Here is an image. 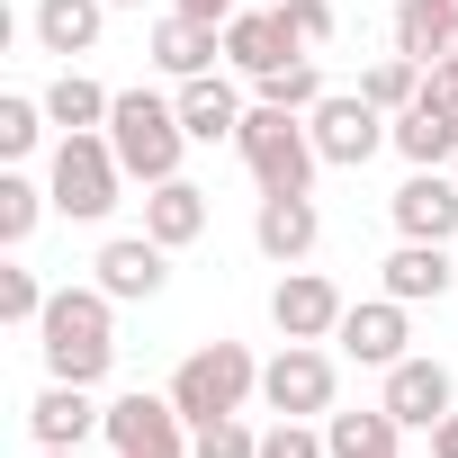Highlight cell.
Returning a JSON list of instances; mask_svg holds the SVG:
<instances>
[{
    "label": "cell",
    "instance_id": "cb8c5ba5",
    "mask_svg": "<svg viewBox=\"0 0 458 458\" xmlns=\"http://www.w3.org/2000/svg\"><path fill=\"white\" fill-rule=\"evenodd\" d=\"M324 440H333V458H404V422H395L386 404H369V413H324Z\"/></svg>",
    "mask_w": 458,
    "mask_h": 458
},
{
    "label": "cell",
    "instance_id": "2e32d148",
    "mask_svg": "<svg viewBox=\"0 0 458 458\" xmlns=\"http://www.w3.org/2000/svg\"><path fill=\"white\" fill-rule=\"evenodd\" d=\"M297 55H306V46L279 28V10H261V0L225 19V64H234L243 81H261V72H279V64H297Z\"/></svg>",
    "mask_w": 458,
    "mask_h": 458
},
{
    "label": "cell",
    "instance_id": "d4e9b609",
    "mask_svg": "<svg viewBox=\"0 0 458 458\" xmlns=\"http://www.w3.org/2000/svg\"><path fill=\"white\" fill-rule=\"evenodd\" d=\"M108 108H117V90H99V81H90V72H72V64L46 81V117H55L64 135H90V126H108Z\"/></svg>",
    "mask_w": 458,
    "mask_h": 458
},
{
    "label": "cell",
    "instance_id": "484cf974",
    "mask_svg": "<svg viewBox=\"0 0 458 458\" xmlns=\"http://www.w3.org/2000/svg\"><path fill=\"white\" fill-rule=\"evenodd\" d=\"M252 90H261V108H288V117H306V108L324 99V64H315V55H297V64H279V72H261Z\"/></svg>",
    "mask_w": 458,
    "mask_h": 458
},
{
    "label": "cell",
    "instance_id": "ffe728a7",
    "mask_svg": "<svg viewBox=\"0 0 458 458\" xmlns=\"http://www.w3.org/2000/svg\"><path fill=\"white\" fill-rule=\"evenodd\" d=\"M395 153H404L413 171H449V162H458V108H440V99L422 90V99L395 117Z\"/></svg>",
    "mask_w": 458,
    "mask_h": 458
},
{
    "label": "cell",
    "instance_id": "8d00e7d4",
    "mask_svg": "<svg viewBox=\"0 0 458 458\" xmlns=\"http://www.w3.org/2000/svg\"><path fill=\"white\" fill-rule=\"evenodd\" d=\"M108 10H144V0H108Z\"/></svg>",
    "mask_w": 458,
    "mask_h": 458
},
{
    "label": "cell",
    "instance_id": "52a82bcc",
    "mask_svg": "<svg viewBox=\"0 0 458 458\" xmlns=\"http://www.w3.org/2000/svg\"><path fill=\"white\" fill-rule=\"evenodd\" d=\"M333 386H342V369H333L324 342H288L279 360H261V404H270V413L324 422V413H333Z\"/></svg>",
    "mask_w": 458,
    "mask_h": 458
},
{
    "label": "cell",
    "instance_id": "83f0119b",
    "mask_svg": "<svg viewBox=\"0 0 458 458\" xmlns=\"http://www.w3.org/2000/svg\"><path fill=\"white\" fill-rule=\"evenodd\" d=\"M189 458H261V431L243 413H216V422L189 431Z\"/></svg>",
    "mask_w": 458,
    "mask_h": 458
},
{
    "label": "cell",
    "instance_id": "4316f807",
    "mask_svg": "<svg viewBox=\"0 0 458 458\" xmlns=\"http://www.w3.org/2000/svg\"><path fill=\"white\" fill-rule=\"evenodd\" d=\"M46 207H55V189H37V180H19V171H0V243L19 252V243L37 234V216H46Z\"/></svg>",
    "mask_w": 458,
    "mask_h": 458
},
{
    "label": "cell",
    "instance_id": "9a60e30c",
    "mask_svg": "<svg viewBox=\"0 0 458 458\" xmlns=\"http://www.w3.org/2000/svg\"><path fill=\"white\" fill-rule=\"evenodd\" d=\"M28 431H37V449H81L90 431H108V404H90V386H72V377H46V395L28 404Z\"/></svg>",
    "mask_w": 458,
    "mask_h": 458
},
{
    "label": "cell",
    "instance_id": "836d02e7",
    "mask_svg": "<svg viewBox=\"0 0 458 458\" xmlns=\"http://www.w3.org/2000/svg\"><path fill=\"white\" fill-rule=\"evenodd\" d=\"M171 10H180V19H207V28H225V19L243 10V0H171Z\"/></svg>",
    "mask_w": 458,
    "mask_h": 458
},
{
    "label": "cell",
    "instance_id": "3957f363",
    "mask_svg": "<svg viewBox=\"0 0 458 458\" xmlns=\"http://www.w3.org/2000/svg\"><path fill=\"white\" fill-rule=\"evenodd\" d=\"M46 189H55V216H72V225H99V216H117L126 162H117L108 126H90V135H64V144H55V171H46Z\"/></svg>",
    "mask_w": 458,
    "mask_h": 458
},
{
    "label": "cell",
    "instance_id": "f1b7e54d",
    "mask_svg": "<svg viewBox=\"0 0 458 458\" xmlns=\"http://www.w3.org/2000/svg\"><path fill=\"white\" fill-rule=\"evenodd\" d=\"M386 117H404L413 99H422V64H404V55H386V64H369V81H360Z\"/></svg>",
    "mask_w": 458,
    "mask_h": 458
},
{
    "label": "cell",
    "instance_id": "e575fe53",
    "mask_svg": "<svg viewBox=\"0 0 458 458\" xmlns=\"http://www.w3.org/2000/svg\"><path fill=\"white\" fill-rule=\"evenodd\" d=\"M431 458H458V404H449V413L431 422Z\"/></svg>",
    "mask_w": 458,
    "mask_h": 458
},
{
    "label": "cell",
    "instance_id": "9c48e42d",
    "mask_svg": "<svg viewBox=\"0 0 458 458\" xmlns=\"http://www.w3.org/2000/svg\"><path fill=\"white\" fill-rule=\"evenodd\" d=\"M342 315H351V297H342L324 270H288V279L270 288V324H279V342H333Z\"/></svg>",
    "mask_w": 458,
    "mask_h": 458
},
{
    "label": "cell",
    "instance_id": "4fadbf2b",
    "mask_svg": "<svg viewBox=\"0 0 458 458\" xmlns=\"http://www.w3.org/2000/svg\"><path fill=\"white\" fill-rule=\"evenodd\" d=\"M99 288L117 297V306H135V297H162V279H171V243H153V234H117V243H99Z\"/></svg>",
    "mask_w": 458,
    "mask_h": 458
},
{
    "label": "cell",
    "instance_id": "603a6c76",
    "mask_svg": "<svg viewBox=\"0 0 458 458\" xmlns=\"http://www.w3.org/2000/svg\"><path fill=\"white\" fill-rule=\"evenodd\" d=\"M99 28H108V0H37V46L46 55H90L99 46Z\"/></svg>",
    "mask_w": 458,
    "mask_h": 458
},
{
    "label": "cell",
    "instance_id": "7402d4cb",
    "mask_svg": "<svg viewBox=\"0 0 458 458\" xmlns=\"http://www.w3.org/2000/svg\"><path fill=\"white\" fill-rule=\"evenodd\" d=\"M395 55L422 64V72L449 64V55H458V19L440 10V0H395Z\"/></svg>",
    "mask_w": 458,
    "mask_h": 458
},
{
    "label": "cell",
    "instance_id": "ac0fdd59",
    "mask_svg": "<svg viewBox=\"0 0 458 458\" xmlns=\"http://www.w3.org/2000/svg\"><path fill=\"white\" fill-rule=\"evenodd\" d=\"M216 55H225V28L162 10V28H153V72H171V81H198V72H216Z\"/></svg>",
    "mask_w": 458,
    "mask_h": 458
},
{
    "label": "cell",
    "instance_id": "f35d334b",
    "mask_svg": "<svg viewBox=\"0 0 458 458\" xmlns=\"http://www.w3.org/2000/svg\"><path fill=\"white\" fill-rule=\"evenodd\" d=\"M261 10H279V0H261Z\"/></svg>",
    "mask_w": 458,
    "mask_h": 458
},
{
    "label": "cell",
    "instance_id": "1f68e13d",
    "mask_svg": "<svg viewBox=\"0 0 458 458\" xmlns=\"http://www.w3.org/2000/svg\"><path fill=\"white\" fill-rule=\"evenodd\" d=\"M46 297H55V288H46L37 270H0V324H37Z\"/></svg>",
    "mask_w": 458,
    "mask_h": 458
},
{
    "label": "cell",
    "instance_id": "4dcf8cb0",
    "mask_svg": "<svg viewBox=\"0 0 458 458\" xmlns=\"http://www.w3.org/2000/svg\"><path fill=\"white\" fill-rule=\"evenodd\" d=\"M261 458H333V440H324L315 422H297V413H279V422L261 431Z\"/></svg>",
    "mask_w": 458,
    "mask_h": 458
},
{
    "label": "cell",
    "instance_id": "6da1fadb",
    "mask_svg": "<svg viewBox=\"0 0 458 458\" xmlns=\"http://www.w3.org/2000/svg\"><path fill=\"white\" fill-rule=\"evenodd\" d=\"M108 288H55L46 315H37V342H46V377H72V386H99L117 369V324H108Z\"/></svg>",
    "mask_w": 458,
    "mask_h": 458
},
{
    "label": "cell",
    "instance_id": "e0dca14e",
    "mask_svg": "<svg viewBox=\"0 0 458 458\" xmlns=\"http://www.w3.org/2000/svg\"><path fill=\"white\" fill-rule=\"evenodd\" d=\"M243 90L234 81H216V72H198V81H180V126H189V144H234L243 135Z\"/></svg>",
    "mask_w": 458,
    "mask_h": 458
},
{
    "label": "cell",
    "instance_id": "d590c367",
    "mask_svg": "<svg viewBox=\"0 0 458 458\" xmlns=\"http://www.w3.org/2000/svg\"><path fill=\"white\" fill-rule=\"evenodd\" d=\"M37 458H81V449H37Z\"/></svg>",
    "mask_w": 458,
    "mask_h": 458
},
{
    "label": "cell",
    "instance_id": "8fae6325",
    "mask_svg": "<svg viewBox=\"0 0 458 458\" xmlns=\"http://www.w3.org/2000/svg\"><path fill=\"white\" fill-rule=\"evenodd\" d=\"M377 404H386V413H395L404 431H431V422H440V413L458 404V377H449L440 360H422V351H404V360L386 369V395H377Z\"/></svg>",
    "mask_w": 458,
    "mask_h": 458
},
{
    "label": "cell",
    "instance_id": "5b68a950",
    "mask_svg": "<svg viewBox=\"0 0 458 458\" xmlns=\"http://www.w3.org/2000/svg\"><path fill=\"white\" fill-rule=\"evenodd\" d=\"M234 153H243V171H252L261 189H315V171H324L315 126H306V117H288V108H261V99H252V117H243Z\"/></svg>",
    "mask_w": 458,
    "mask_h": 458
},
{
    "label": "cell",
    "instance_id": "f546056e",
    "mask_svg": "<svg viewBox=\"0 0 458 458\" xmlns=\"http://www.w3.org/2000/svg\"><path fill=\"white\" fill-rule=\"evenodd\" d=\"M55 117H46V99H0V153H37V135H46Z\"/></svg>",
    "mask_w": 458,
    "mask_h": 458
},
{
    "label": "cell",
    "instance_id": "d6a6232c",
    "mask_svg": "<svg viewBox=\"0 0 458 458\" xmlns=\"http://www.w3.org/2000/svg\"><path fill=\"white\" fill-rule=\"evenodd\" d=\"M279 28L315 55V46H333V0H279Z\"/></svg>",
    "mask_w": 458,
    "mask_h": 458
},
{
    "label": "cell",
    "instance_id": "ab89813d",
    "mask_svg": "<svg viewBox=\"0 0 458 458\" xmlns=\"http://www.w3.org/2000/svg\"><path fill=\"white\" fill-rule=\"evenodd\" d=\"M449 171H458V162H449Z\"/></svg>",
    "mask_w": 458,
    "mask_h": 458
},
{
    "label": "cell",
    "instance_id": "7c38bea8",
    "mask_svg": "<svg viewBox=\"0 0 458 458\" xmlns=\"http://www.w3.org/2000/svg\"><path fill=\"white\" fill-rule=\"evenodd\" d=\"M386 207H395V234L404 243H449L458 234V171H413Z\"/></svg>",
    "mask_w": 458,
    "mask_h": 458
},
{
    "label": "cell",
    "instance_id": "74e56055",
    "mask_svg": "<svg viewBox=\"0 0 458 458\" xmlns=\"http://www.w3.org/2000/svg\"><path fill=\"white\" fill-rule=\"evenodd\" d=\"M440 10H449V19H458V0H440Z\"/></svg>",
    "mask_w": 458,
    "mask_h": 458
},
{
    "label": "cell",
    "instance_id": "30bf717a",
    "mask_svg": "<svg viewBox=\"0 0 458 458\" xmlns=\"http://www.w3.org/2000/svg\"><path fill=\"white\" fill-rule=\"evenodd\" d=\"M252 243L270 252V261H306L315 243H324V216H315V189H261V207H252Z\"/></svg>",
    "mask_w": 458,
    "mask_h": 458
},
{
    "label": "cell",
    "instance_id": "7a4b0ae2",
    "mask_svg": "<svg viewBox=\"0 0 458 458\" xmlns=\"http://www.w3.org/2000/svg\"><path fill=\"white\" fill-rule=\"evenodd\" d=\"M108 144H117L126 180H144V189L180 180V153H189L180 99H153V90H117V108H108Z\"/></svg>",
    "mask_w": 458,
    "mask_h": 458
},
{
    "label": "cell",
    "instance_id": "8992f818",
    "mask_svg": "<svg viewBox=\"0 0 458 458\" xmlns=\"http://www.w3.org/2000/svg\"><path fill=\"white\" fill-rule=\"evenodd\" d=\"M306 126H315V153H324V171H360L377 144H395V117H386L369 90H324V99L306 108Z\"/></svg>",
    "mask_w": 458,
    "mask_h": 458
},
{
    "label": "cell",
    "instance_id": "5bb4252c",
    "mask_svg": "<svg viewBox=\"0 0 458 458\" xmlns=\"http://www.w3.org/2000/svg\"><path fill=\"white\" fill-rule=\"evenodd\" d=\"M333 342H342V360H360V369H395V360H404V342H413L404 297H369V306H351Z\"/></svg>",
    "mask_w": 458,
    "mask_h": 458
},
{
    "label": "cell",
    "instance_id": "d6986e66",
    "mask_svg": "<svg viewBox=\"0 0 458 458\" xmlns=\"http://www.w3.org/2000/svg\"><path fill=\"white\" fill-rule=\"evenodd\" d=\"M377 279H386V297H404V306H440L449 279H458V261H449V243H395Z\"/></svg>",
    "mask_w": 458,
    "mask_h": 458
},
{
    "label": "cell",
    "instance_id": "277c9868",
    "mask_svg": "<svg viewBox=\"0 0 458 458\" xmlns=\"http://www.w3.org/2000/svg\"><path fill=\"white\" fill-rule=\"evenodd\" d=\"M243 395H261V360H252L243 342H198V351L171 369V404L189 413V431L216 422V413H243Z\"/></svg>",
    "mask_w": 458,
    "mask_h": 458
},
{
    "label": "cell",
    "instance_id": "ba28073f",
    "mask_svg": "<svg viewBox=\"0 0 458 458\" xmlns=\"http://www.w3.org/2000/svg\"><path fill=\"white\" fill-rule=\"evenodd\" d=\"M108 449H117V458H180V449H189V413L171 404V386H162V395H144V386L117 395V404H108Z\"/></svg>",
    "mask_w": 458,
    "mask_h": 458
},
{
    "label": "cell",
    "instance_id": "44dd1931",
    "mask_svg": "<svg viewBox=\"0 0 458 458\" xmlns=\"http://www.w3.org/2000/svg\"><path fill=\"white\" fill-rule=\"evenodd\" d=\"M144 234L171 243V252H189V243L207 234V189H198V180H162V189L144 198Z\"/></svg>",
    "mask_w": 458,
    "mask_h": 458
}]
</instances>
